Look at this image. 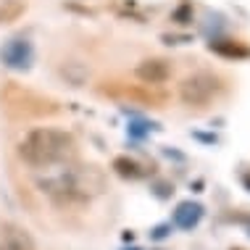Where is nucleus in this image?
<instances>
[{
    "label": "nucleus",
    "instance_id": "nucleus-1",
    "mask_svg": "<svg viewBox=\"0 0 250 250\" xmlns=\"http://www.w3.org/2000/svg\"><path fill=\"white\" fill-rule=\"evenodd\" d=\"M77 140L71 132L56 126H37L19 143V158L32 168H53L74 161Z\"/></svg>",
    "mask_w": 250,
    "mask_h": 250
},
{
    "label": "nucleus",
    "instance_id": "nucleus-2",
    "mask_svg": "<svg viewBox=\"0 0 250 250\" xmlns=\"http://www.w3.org/2000/svg\"><path fill=\"white\" fill-rule=\"evenodd\" d=\"M42 192H48L50 198H56L58 203H71V200H87L90 198V182H84V177L74 168L56 174V177L40 179Z\"/></svg>",
    "mask_w": 250,
    "mask_h": 250
},
{
    "label": "nucleus",
    "instance_id": "nucleus-3",
    "mask_svg": "<svg viewBox=\"0 0 250 250\" xmlns=\"http://www.w3.org/2000/svg\"><path fill=\"white\" fill-rule=\"evenodd\" d=\"M219 90H221L219 79L208 71H200V74H192V77H187L182 82L179 95L185 100V105H208L219 95Z\"/></svg>",
    "mask_w": 250,
    "mask_h": 250
},
{
    "label": "nucleus",
    "instance_id": "nucleus-4",
    "mask_svg": "<svg viewBox=\"0 0 250 250\" xmlns=\"http://www.w3.org/2000/svg\"><path fill=\"white\" fill-rule=\"evenodd\" d=\"M0 61H3L8 69H13V71H26L32 66V61H35V48H32L29 40L13 37V40H8V42L3 45Z\"/></svg>",
    "mask_w": 250,
    "mask_h": 250
},
{
    "label": "nucleus",
    "instance_id": "nucleus-5",
    "mask_svg": "<svg viewBox=\"0 0 250 250\" xmlns=\"http://www.w3.org/2000/svg\"><path fill=\"white\" fill-rule=\"evenodd\" d=\"M0 250H37V245L26 229L16 224H3L0 227Z\"/></svg>",
    "mask_w": 250,
    "mask_h": 250
},
{
    "label": "nucleus",
    "instance_id": "nucleus-6",
    "mask_svg": "<svg viewBox=\"0 0 250 250\" xmlns=\"http://www.w3.org/2000/svg\"><path fill=\"white\" fill-rule=\"evenodd\" d=\"M203 216H206V208H203L200 203L182 200L177 206V211H174V227L185 229V232H192V229L203 221Z\"/></svg>",
    "mask_w": 250,
    "mask_h": 250
},
{
    "label": "nucleus",
    "instance_id": "nucleus-7",
    "mask_svg": "<svg viewBox=\"0 0 250 250\" xmlns=\"http://www.w3.org/2000/svg\"><path fill=\"white\" fill-rule=\"evenodd\" d=\"M168 74H171V69H168V63H166V61H161V58L143 61V63L137 66V77L143 79L145 84H161V82H166Z\"/></svg>",
    "mask_w": 250,
    "mask_h": 250
},
{
    "label": "nucleus",
    "instance_id": "nucleus-8",
    "mask_svg": "<svg viewBox=\"0 0 250 250\" xmlns=\"http://www.w3.org/2000/svg\"><path fill=\"white\" fill-rule=\"evenodd\" d=\"M208 50L216 53L221 58H232V61H240V58H250V48L242 42H234V40H211L208 42Z\"/></svg>",
    "mask_w": 250,
    "mask_h": 250
},
{
    "label": "nucleus",
    "instance_id": "nucleus-9",
    "mask_svg": "<svg viewBox=\"0 0 250 250\" xmlns=\"http://www.w3.org/2000/svg\"><path fill=\"white\" fill-rule=\"evenodd\" d=\"M113 171H116L119 177H124V179H140V177H145L143 166H140L137 161L126 158V155H121V158L113 161Z\"/></svg>",
    "mask_w": 250,
    "mask_h": 250
},
{
    "label": "nucleus",
    "instance_id": "nucleus-10",
    "mask_svg": "<svg viewBox=\"0 0 250 250\" xmlns=\"http://www.w3.org/2000/svg\"><path fill=\"white\" fill-rule=\"evenodd\" d=\"M150 129H155V124H147V121H134V124H129V137L132 140H143L145 134H150Z\"/></svg>",
    "mask_w": 250,
    "mask_h": 250
},
{
    "label": "nucleus",
    "instance_id": "nucleus-11",
    "mask_svg": "<svg viewBox=\"0 0 250 250\" xmlns=\"http://www.w3.org/2000/svg\"><path fill=\"white\" fill-rule=\"evenodd\" d=\"M168 234H171V221H166V224H158L150 229V240H166Z\"/></svg>",
    "mask_w": 250,
    "mask_h": 250
},
{
    "label": "nucleus",
    "instance_id": "nucleus-12",
    "mask_svg": "<svg viewBox=\"0 0 250 250\" xmlns=\"http://www.w3.org/2000/svg\"><path fill=\"white\" fill-rule=\"evenodd\" d=\"M242 185H245V190L250 192V174H245V177H242Z\"/></svg>",
    "mask_w": 250,
    "mask_h": 250
},
{
    "label": "nucleus",
    "instance_id": "nucleus-13",
    "mask_svg": "<svg viewBox=\"0 0 250 250\" xmlns=\"http://www.w3.org/2000/svg\"><path fill=\"white\" fill-rule=\"evenodd\" d=\"M126 250H140V248H126Z\"/></svg>",
    "mask_w": 250,
    "mask_h": 250
},
{
    "label": "nucleus",
    "instance_id": "nucleus-14",
    "mask_svg": "<svg viewBox=\"0 0 250 250\" xmlns=\"http://www.w3.org/2000/svg\"><path fill=\"white\" fill-rule=\"evenodd\" d=\"M237 250H240V248H237Z\"/></svg>",
    "mask_w": 250,
    "mask_h": 250
}]
</instances>
